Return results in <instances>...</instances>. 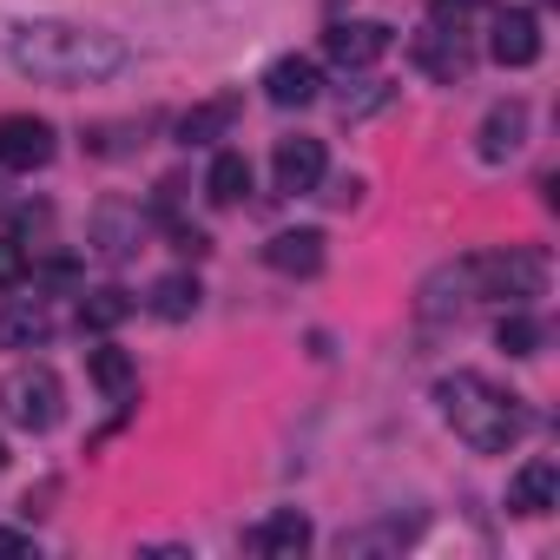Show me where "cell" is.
Segmentation results:
<instances>
[{
  "instance_id": "17",
  "label": "cell",
  "mask_w": 560,
  "mask_h": 560,
  "mask_svg": "<svg viewBox=\"0 0 560 560\" xmlns=\"http://www.w3.org/2000/svg\"><path fill=\"white\" fill-rule=\"evenodd\" d=\"M244 191H250V159L244 152H218L211 172H205V198L211 205H244Z\"/></svg>"
},
{
  "instance_id": "15",
  "label": "cell",
  "mask_w": 560,
  "mask_h": 560,
  "mask_svg": "<svg viewBox=\"0 0 560 560\" xmlns=\"http://www.w3.org/2000/svg\"><path fill=\"white\" fill-rule=\"evenodd\" d=\"M47 337H54V317L40 304H8L0 311V350H34Z\"/></svg>"
},
{
  "instance_id": "9",
  "label": "cell",
  "mask_w": 560,
  "mask_h": 560,
  "mask_svg": "<svg viewBox=\"0 0 560 560\" xmlns=\"http://www.w3.org/2000/svg\"><path fill=\"white\" fill-rule=\"evenodd\" d=\"M416 60H422V73H435V80H468V67H475V54H468V34L462 27H448V21H429V34H416Z\"/></svg>"
},
{
  "instance_id": "20",
  "label": "cell",
  "mask_w": 560,
  "mask_h": 560,
  "mask_svg": "<svg viewBox=\"0 0 560 560\" xmlns=\"http://www.w3.org/2000/svg\"><path fill=\"white\" fill-rule=\"evenodd\" d=\"M126 317H132V298L113 291V284L80 298V330H113V324H126Z\"/></svg>"
},
{
  "instance_id": "10",
  "label": "cell",
  "mask_w": 560,
  "mask_h": 560,
  "mask_svg": "<svg viewBox=\"0 0 560 560\" xmlns=\"http://www.w3.org/2000/svg\"><path fill=\"white\" fill-rule=\"evenodd\" d=\"M488 54H494L501 67H534V60H540V14H534V8H508V14H494Z\"/></svg>"
},
{
  "instance_id": "3",
  "label": "cell",
  "mask_w": 560,
  "mask_h": 560,
  "mask_svg": "<svg viewBox=\"0 0 560 560\" xmlns=\"http://www.w3.org/2000/svg\"><path fill=\"white\" fill-rule=\"evenodd\" d=\"M462 284H468V298H488V304L521 311V304H534L547 291V257L527 250V244L475 250V257H462Z\"/></svg>"
},
{
  "instance_id": "22",
  "label": "cell",
  "mask_w": 560,
  "mask_h": 560,
  "mask_svg": "<svg viewBox=\"0 0 560 560\" xmlns=\"http://www.w3.org/2000/svg\"><path fill=\"white\" fill-rule=\"evenodd\" d=\"M494 343H501L508 357H534V350H540V324L527 317V304H521V311H508V317L494 324Z\"/></svg>"
},
{
  "instance_id": "5",
  "label": "cell",
  "mask_w": 560,
  "mask_h": 560,
  "mask_svg": "<svg viewBox=\"0 0 560 560\" xmlns=\"http://www.w3.org/2000/svg\"><path fill=\"white\" fill-rule=\"evenodd\" d=\"M311 540H317V527L298 508H270V514H257L244 527V553H257V560H298Z\"/></svg>"
},
{
  "instance_id": "19",
  "label": "cell",
  "mask_w": 560,
  "mask_h": 560,
  "mask_svg": "<svg viewBox=\"0 0 560 560\" xmlns=\"http://www.w3.org/2000/svg\"><path fill=\"white\" fill-rule=\"evenodd\" d=\"M86 370H93V383H100L106 396H126V389L139 383V363H132L126 350H113V343H100V350L86 357Z\"/></svg>"
},
{
  "instance_id": "21",
  "label": "cell",
  "mask_w": 560,
  "mask_h": 560,
  "mask_svg": "<svg viewBox=\"0 0 560 560\" xmlns=\"http://www.w3.org/2000/svg\"><path fill=\"white\" fill-rule=\"evenodd\" d=\"M93 231H100V250H106V257H126V250L139 244V211H119V205H106V211L93 218Z\"/></svg>"
},
{
  "instance_id": "1",
  "label": "cell",
  "mask_w": 560,
  "mask_h": 560,
  "mask_svg": "<svg viewBox=\"0 0 560 560\" xmlns=\"http://www.w3.org/2000/svg\"><path fill=\"white\" fill-rule=\"evenodd\" d=\"M8 60L47 86H100L132 67V47L86 21H21L8 34Z\"/></svg>"
},
{
  "instance_id": "6",
  "label": "cell",
  "mask_w": 560,
  "mask_h": 560,
  "mask_svg": "<svg viewBox=\"0 0 560 560\" xmlns=\"http://www.w3.org/2000/svg\"><path fill=\"white\" fill-rule=\"evenodd\" d=\"M54 126L34 119V113H8L0 119V172H40L54 165Z\"/></svg>"
},
{
  "instance_id": "18",
  "label": "cell",
  "mask_w": 560,
  "mask_h": 560,
  "mask_svg": "<svg viewBox=\"0 0 560 560\" xmlns=\"http://www.w3.org/2000/svg\"><path fill=\"white\" fill-rule=\"evenodd\" d=\"M231 119H237V100L191 106V113L178 119V139H185V145H211V139H224V132H231Z\"/></svg>"
},
{
  "instance_id": "24",
  "label": "cell",
  "mask_w": 560,
  "mask_h": 560,
  "mask_svg": "<svg viewBox=\"0 0 560 560\" xmlns=\"http://www.w3.org/2000/svg\"><path fill=\"white\" fill-rule=\"evenodd\" d=\"M0 553H34V534H8V527H0Z\"/></svg>"
},
{
  "instance_id": "4",
  "label": "cell",
  "mask_w": 560,
  "mask_h": 560,
  "mask_svg": "<svg viewBox=\"0 0 560 560\" xmlns=\"http://www.w3.org/2000/svg\"><path fill=\"white\" fill-rule=\"evenodd\" d=\"M0 409H8L14 429L47 435V429L60 422V376H54L47 363H21L8 383H0Z\"/></svg>"
},
{
  "instance_id": "16",
  "label": "cell",
  "mask_w": 560,
  "mask_h": 560,
  "mask_svg": "<svg viewBox=\"0 0 560 560\" xmlns=\"http://www.w3.org/2000/svg\"><path fill=\"white\" fill-rule=\"evenodd\" d=\"M198 277L191 270H172V277H159V284H152V317H165V324H185L191 311H198Z\"/></svg>"
},
{
  "instance_id": "13",
  "label": "cell",
  "mask_w": 560,
  "mask_h": 560,
  "mask_svg": "<svg viewBox=\"0 0 560 560\" xmlns=\"http://www.w3.org/2000/svg\"><path fill=\"white\" fill-rule=\"evenodd\" d=\"M264 264L284 277H317L324 270V231H277L264 244Z\"/></svg>"
},
{
  "instance_id": "11",
  "label": "cell",
  "mask_w": 560,
  "mask_h": 560,
  "mask_svg": "<svg viewBox=\"0 0 560 560\" xmlns=\"http://www.w3.org/2000/svg\"><path fill=\"white\" fill-rule=\"evenodd\" d=\"M264 93H270V106H311V100L324 93V73H317V60H304V54H284V60H270V73H264Z\"/></svg>"
},
{
  "instance_id": "23",
  "label": "cell",
  "mask_w": 560,
  "mask_h": 560,
  "mask_svg": "<svg viewBox=\"0 0 560 560\" xmlns=\"http://www.w3.org/2000/svg\"><path fill=\"white\" fill-rule=\"evenodd\" d=\"M34 277V250L21 237H0V291H21Z\"/></svg>"
},
{
  "instance_id": "7",
  "label": "cell",
  "mask_w": 560,
  "mask_h": 560,
  "mask_svg": "<svg viewBox=\"0 0 560 560\" xmlns=\"http://www.w3.org/2000/svg\"><path fill=\"white\" fill-rule=\"evenodd\" d=\"M389 27L383 21H337L330 34H324V54L343 67V73H363V67H376L383 54H389Z\"/></svg>"
},
{
  "instance_id": "12",
  "label": "cell",
  "mask_w": 560,
  "mask_h": 560,
  "mask_svg": "<svg viewBox=\"0 0 560 560\" xmlns=\"http://www.w3.org/2000/svg\"><path fill=\"white\" fill-rule=\"evenodd\" d=\"M508 508H514V514H547V508H560V468H553L547 455L521 462L514 481H508Z\"/></svg>"
},
{
  "instance_id": "25",
  "label": "cell",
  "mask_w": 560,
  "mask_h": 560,
  "mask_svg": "<svg viewBox=\"0 0 560 560\" xmlns=\"http://www.w3.org/2000/svg\"><path fill=\"white\" fill-rule=\"evenodd\" d=\"M0 211H21V205H14V198H8V191H0Z\"/></svg>"
},
{
  "instance_id": "14",
  "label": "cell",
  "mask_w": 560,
  "mask_h": 560,
  "mask_svg": "<svg viewBox=\"0 0 560 560\" xmlns=\"http://www.w3.org/2000/svg\"><path fill=\"white\" fill-rule=\"evenodd\" d=\"M521 145H527V106L508 100V106H494V113L481 119V159L501 165V159H514Z\"/></svg>"
},
{
  "instance_id": "26",
  "label": "cell",
  "mask_w": 560,
  "mask_h": 560,
  "mask_svg": "<svg viewBox=\"0 0 560 560\" xmlns=\"http://www.w3.org/2000/svg\"><path fill=\"white\" fill-rule=\"evenodd\" d=\"M0 462H8V442H0Z\"/></svg>"
},
{
  "instance_id": "2",
  "label": "cell",
  "mask_w": 560,
  "mask_h": 560,
  "mask_svg": "<svg viewBox=\"0 0 560 560\" xmlns=\"http://www.w3.org/2000/svg\"><path fill=\"white\" fill-rule=\"evenodd\" d=\"M435 402H442L448 429H455L475 455H508V448L527 435L521 396H508L501 383H488V376H475V370L442 376V383H435Z\"/></svg>"
},
{
  "instance_id": "8",
  "label": "cell",
  "mask_w": 560,
  "mask_h": 560,
  "mask_svg": "<svg viewBox=\"0 0 560 560\" xmlns=\"http://www.w3.org/2000/svg\"><path fill=\"white\" fill-rule=\"evenodd\" d=\"M270 172H277V191H291V198H304V191H317L324 185V139H277V152H270Z\"/></svg>"
}]
</instances>
